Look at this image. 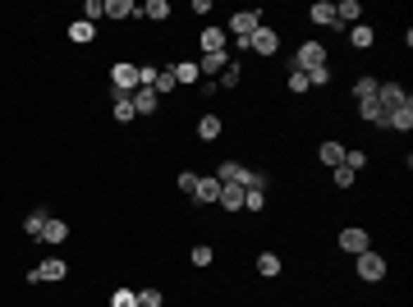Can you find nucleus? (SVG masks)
<instances>
[{
	"label": "nucleus",
	"mask_w": 413,
	"mask_h": 307,
	"mask_svg": "<svg viewBox=\"0 0 413 307\" xmlns=\"http://www.w3.org/2000/svg\"><path fill=\"white\" fill-rule=\"evenodd\" d=\"M322 65H331L322 41H303V46L294 51V69H298V74H312V69H322Z\"/></svg>",
	"instance_id": "1"
},
{
	"label": "nucleus",
	"mask_w": 413,
	"mask_h": 307,
	"mask_svg": "<svg viewBox=\"0 0 413 307\" xmlns=\"http://www.w3.org/2000/svg\"><path fill=\"white\" fill-rule=\"evenodd\" d=\"M358 280H363V285H376V280H386V257L376 248H367V252H358Z\"/></svg>",
	"instance_id": "2"
},
{
	"label": "nucleus",
	"mask_w": 413,
	"mask_h": 307,
	"mask_svg": "<svg viewBox=\"0 0 413 307\" xmlns=\"http://www.w3.org/2000/svg\"><path fill=\"white\" fill-rule=\"evenodd\" d=\"M409 101H413V96H409V87H404V83H381V87H376V106H381L386 115H395V110L409 106Z\"/></svg>",
	"instance_id": "3"
},
{
	"label": "nucleus",
	"mask_w": 413,
	"mask_h": 307,
	"mask_svg": "<svg viewBox=\"0 0 413 307\" xmlns=\"http://www.w3.org/2000/svg\"><path fill=\"white\" fill-rule=\"evenodd\" d=\"M258 28H262V10H239V14H230V28H225V37L239 41V37H253Z\"/></svg>",
	"instance_id": "4"
},
{
	"label": "nucleus",
	"mask_w": 413,
	"mask_h": 307,
	"mask_svg": "<svg viewBox=\"0 0 413 307\" xmlns=\"http://www.w3.org/2000/svg\"><path fill=\"white\" fill-rule=\"evenodd\" d=\"M65 275H69V266L60 257H46V261H37V266L28 270L32 285H56V280H65Z\"/></svg>",
	"instance_id": "5"
},
{
	"label": "nucleus",
	"mask_w": 413,
	"mask_h": 307,
	"mask_svg": "<svg viewBox=\"0 0 413 307\" xmlns=\"http://www.w3.org/2000/svg\"><path fill=\"white\" fill-rule=\"evenodd\" d=\"M110 87L115 92H138V65H129V60H120V65H110Z\"/></svg>",
	"instance_id": "6"
},
{
	"label": "nucleus",
	"mask_w": 413,
	"mask_h": 307,
	"mask_svg": "<svg viewBox=\"0 0 413 307\" xmlns=\"http://www.w3.org/2000/svg\"><path fill=\"white\" fill-rule=\"evenodd\" d=\"M198 46H202V55H225V51H230V37H225V28H202Z\"/></svg>",
	"instance_id": "7"
},
{
	"label": "nucleus",
	"mask_w": 413,
	"mask_h": 307,
	"mask_svg": "<svg viewBox=\"0 0 413 307\" xmlns=\"http://www.w3.org/2000/svg\"><path fill=\"white\" fill-rule=\"evenodd\" d=\"M340 248L358 257V252H367V248H372V234H367L363 225H349V230H340Z\"/></svg>",
	"instance_id": "8"
},
{
	"label": "nucleus",
	"mask_w": 413,
	"mask_h": 307,
	"mask_svg": "<svg viewBox=\"0 0 413 307\" xmlns=\"http://www.w3.org/2000/svg\"><path fill=\"white\" fill-rule=\"evenodd\" d=\"M248 51H258V55H276V51H280V32L262 23V28L248 37Z\"/></svg>",
	"instance_id": "9"
},
{
	"label": "nucleus",
	"mask_w": 413,
	"mask_h": 307,
	"mask_svg": "<svg viewBox=\"0 0 413 307\" xmlns=\"http://www.w3.org/2000/svg\"><path fill=\"white\" fill-rule=\"evenodd\" d=\"M110 115H115L120 124H134V119H138L134 96H129V92H115V87H110Z\"/></svg>",
	"instance_id": "10"
},
{
	"label": "nucleus",
	"mask_w": 413,
	"mask_h": 307,
	"mask_svg": "<svg viewBox=\"0 0 413 307\" xmlns=\"http://www.w3.org/2000/svg\"><path fill=\"white\" fill-rule=\"evenodd\" d=\"M65 239H69V225L56 221V216H46V225H42V239H37V243H51V248H60Z\"/></svg>",
	"instance_id": "11"
},
{
	"label": "nucleus",
	"mask_w": 413,
	"mask_h": 307,
	"mask_svg": "<svg viewBox=\"0 0 413 307\" xmlns=\"http://www.w3.org/2000/svg\"><path fill=\"white\" fill-rule=\"evenodd\" d=\"M358 19H363V5L358 0H340L336 5V28H354Z\"/></svg>",
	"instance_id": "12"
},
{
	"label": "nucleus",
	"mask_w": 413,
	"mask_h": 307,
	"mask_svg": "<svg viewBox=\"0 0 413 307\" xmlns=\"http://www.w3.org/2000/svg\"><path fill=\"white\" fill-rule=\"evenodd\" d=\"M216 197H221V179H216V174H202L198 188H193V202H202V207H207V202H216Z\"/></svg>",
	"instance_id": "13"
},
{
	"label": "nucleus",
	"mask_w": 413,
	"mask_h": 307,
	"mask_svg": "<svg viewBox=\"0 0 413 307\" xmlns=\"http://www.w3.org/2000/svg\"><path fill=\"white\" fill-rule=\"evenodd\" d=\"M317 156H322V165H326V170H336V165H345V143L326 138V143L317 147Z\"/></svg>",
	"instance_id": "14"
},
{
	"label": "nucleus",
	"mask_w": 413,
	"mask_h": 307,
	"mask_svg": "<svg viewBox=\"0 0 413 307\" xmlns=\"http://www.w3.org/2000/svg\"><path fill=\"white\" fill-rule=\"evenodd\" d=\"M134 110L138 115H156V110H161V96H156L152 87H138L134 92Z\"/></svg>",
	"instance_id": "15"
},
{
	"label": "nucleus",
	"mask_w": 413,
	"mask_h": 307,
	"mask_svg": "<svg viewBox=\"0 0 413 307\" xmlns=\"http://www.w3.org/2000/svg\"><path fill=\"white\" fill-rule=\"evenodd\" d=\"M170 74H174V83H179V87H189V83H198V60H174V65H170Z\"/></svg>",
	"instance_id": "16"
},
{
	"label": "nucleus",
	"mask_w": 413,
	"mask_h": 307,
	"mask_svg": "<svg viewBox=\"0 0 413 307\" xmlns=\"http://www.w3.org/2000/svg\"><path fill=\"white\" fill-rule=\"evenodd\" d=\"M221 211H243V188L239 183H221Z\"/></svg>",
	"instance_id": "17"
},
{
	"label": "nucleus",
	"mask_w": 413,
	"mask_h": 307,
	"mask_svg": "<svg viewBox=\"0 0 413 307\" xmlns=\"http://www.w3.org/2000/svg\"><path fill=\"white\" fill-rule=\"evenodd\" d=\"M225 65H230V51H225V55H198V74L212 78V83H216V74H221Z\"/></svg>",
	"instance_id": "18"
},
{
	"label": "nucleus",
	"mask_w": 413,
	"mask_h": 307,
	"mask_svg": "<svg viewBox=\"0 0 413 307\" xmlns=\"http://www.w3.org/2000/svg\"><path fill=\"white\" fill-rule=\"evenodd\" d=\"M358 119H363V124H376V129H386V119H390V115H386V110L376 106V96H372V101H358Z\"/></svg>",
	"instance_id": "19"
},
{
	"label": "nucleus",
	"mask_w": 413,
	"mask_h": 307,
	"mask_svg": "<svg viewBox=\"0 0 413 307\" xmlns=\"http://www.w3.org/2000/svg\"><path fill=\"white\" fill-rule=\"evenodd\" d=\"M307 19L317 23V28H336V5H331V0H317V5L307 10Z\"/></svg>",
	"instance_id": "20"
},
{
	"label": "nucleus",
	"mask_w": 413,
	"mask_h": 307,
	"mask_svg": "<svg viewBox=\"0 0 413 307\" xmlns=\"http://www.w3.org/2000/svg\"><path fill=\"white\" fill-rule=\"evenodd\" d=\"M96 37V23H87V19H74L69 23V41H78V46H87V41Z\"/></svg>",
	"instance_id": "21"
},
{
	"label": "nucleus",
	"mask_w": 413,
	"mask_h": 307,
	"mask_svg": "<svg viewBox=\"0 0 413 307\" xmlns=\"http://www.w3.org/2000/svg\"><path fill=\"white\" fill-rule=\"evenodd\" d=\"M372 41H376V32L367 28V23H354V28H349V46H354V51H367Z\"/></svg>",
	"instance_id": "22"
},
{
	"label": "nucleus",
	"mask_w": 413,
	"mask_h": 307,
	"mask_svg": "<svg viewBox=\"0 0 413 307\" xmlns=\"http://www.w3.org/2000/svg\"><path fill=\"white\" fill-rule=\"evenodd\" d=\"M138 14L152 19V23H165V19H170V5H165V0H147V5H138Z\"/></svg>",
	"instance_id": "23"
},
{
	"label": "nucleus",
	"mask_w": 413,
	"mask_h": 307,
	"mask_svg": "<svg viewBox=\"0 0 413 307\" xmlns=\"http://www.w3.org/2000/svg\"><path fill=\"white\" fill-rule=\"evenodd\" d=\"M198 138L202 143H216V138H221V115H202L198 119Z\"/></svg>",
	"instance_id": "24"
},
{
	"label": "nucleus",
	"mask_w": 413,
	"mask_h": 307,
	"mask_svg": "<svg viewBox=\"0 0 413 307\" xmlns=\"http://www.w3.org/2000/svg\"><path fill=\"white\" fill-rule=\"evenodd\" d=\"M239 78H243V69H239V60H230V65L221 69V74H216V92H221V87H239Z\"/></svg>",
	"instance_id": "25"
},
{
	"label": "nucleus",
	"mask_w": 413,
	"mask_h": 307,
	"mask_svg": "<svg viewBox=\"0 0 413 307\" xmlns=\"http://www.w3.org/2000/svg\"><path fill=\"white\" fill-rule=\"evenodd\" d=\"M138 5L134 0H106V19H134Z\"/></svg>",
	"instance_id": "26"
},
{
	"label": "nucleus",
	"mask_w": 413,
	"mask_h": 307,
	"mask_svg": "<svg viewBox=\"0 0 413 307\" xmlns=\"http://www.w3.org/2000/svg\"><path fill=\"white\" fill-rule=\"evenodd\" d=\"M386 129H400V133H409V129H413V101H409V106H400V110H395V115L386 119Z\"/></svg>",
	"instance_id": "27"
},
{
	"label": "nucleus",
	"mask_w": 413,
	"mask_h": 307,
	"mask_svg": "<svg viewBox=\"0 0 413 307\" xmlns=\"http://www.w3.org/2000/svg\"><path fill=\"white\" fill-rule=\"evenodd\" d=\"M152 92H156V96H170V92H179V83H174V74H170V69H156V83H152Z\"/></svg>",
	"instance_id": "28"
},
{
	"label": "nucleus",
	"mask_w": 413,
	"mask_h": 307,
	"mask_svg": "<svg viewBox=\"0 0 413 307\" xmlns=\"http://www.w3.org/2000/svg\"><path fill=\"white\" fill-rule=\"evenodd\" d=\"M376 87H381V78L363 74V78H358V83H354V96H358V101H372V96H376Z\"/></svg>",
	"instance_id": "29"
},
{
	"label": "nucleus",
	"mask_w": 413,
	"mask_h": 307,
	"mask_svg": "<svg viewBox=\"0 0 413 307\" xmlns=\"http://www.w3.org/2000/svg\"><path fill=\"white\" fill-rule=\"evenodd\" d=\"M258 275L262 280H276L280 275V257H276V252H262V257H258Z\"/></svg>",
	"instance_id": "30"
},
{
	"label": "nucleus",
	"mask_w": 413,
	"mask_h": 307,
	"mask_svg": "<svg viewBox=\"0 0 413 307\" xmlns=\"http://www.w3.org/2000/svg\"><path fill=\"white\" fill-rule=\"evenodd\" d=\"M165 303V294L156 285H147V289H138V307H161Z\"/></svg>",
	"instance_id": "31"
},
{
	"label": "nucleus",
	"mask_w": 413,
	"mask_h": 307,
	"mask_svg": "<svg viewBox=\"0 0 413 307\" xmlns=\"http://www.w3.org/2000/svg\"><path fill=\"white\" fill-rule=\"evenodd\" d=\"M354 179L358 174L349 170V165H336V170H331V183H336V188H354Z\"/></svg>",
	"instance_id": "32"
},
{
	"label": "nucleus",
	"mask_w": 413,
	"mask_h": 307,
	"mask_svg": "<svg viewBox=\"0 0 413 307\" xmlns=\"http://www.w3.org/2000/svg\"><path fill=\"white\" fill-rule=\"evenodd\" d=\"M198 179H202V174H193V170H179V179H174V188H179L184 197H193V188H198Z\"/></svg>",
	"instance_id": "33"
},
{
	"label": "nucleus",
	"mask_w": 413,
	"mask_h": 307,
	"mask_svg": "<svg viewBox=\"0 0 413 307\" xmlns=\"http://www.w3.org/2000/svg\"><path fill=\"white\" fill-rule=\"evenodd\" d=\"M83 19H87V23L106 19V0H83Z\"/></svg>",
	"instance_id": "34"
},
{
	"label": "nucleus",
	"mask_w": 413,
	"mask_h": 307,
	"mask_svg": "<svg viewBox=\"0 0 413 307\" xmlns=\"http://www.w3.org/2000/svg\"><path fill=\"white\" fill-rule=\"evenodd\" d=\"M110 307H138V289H115V294H110Z\"/></svg>",
	"instance_id": "35"
},
{
	"label": "nucleus",
	"mask_w": 413,
	"mask_h": 307,
	"mask_svg": "<svg viewBox=\"0 0 413 307\" xmlns=\"http://www.w3.org/2000/svg\"><path fill=\"white\" fill-rule=\"evenodd\" d=\"M189 257H193V266H212V261H216V252H212V243H198V248H193Z\"/></svg>",
	"instance_id": "36"
},
{
	"label": "nucleus",
	"mask_w": 413,
	"mask_h": 307,
	"mask_svg": "<svg viewBox=\"0 0 413 307\" xmlns=\"http://www.w3.org/2000/svg\"><path fill=\"white\" fill-rule=\"evenodd\" d=\"M345 165H349V170H367V152H358V147H345Z\"/></svg>",
	"instance_id": "37"
},
{
	"label": "nucleus",
	"mask_w": 413,
	"mask_h": 307,
	"mask_svg": "<svg viewBox=\"0 0 413 307\" xmlns=\"http://www.w3.org/2000/svg\"><path fill=\"white\" fill-rule=\"evenodd\" d=\"M262 207H267V192H262V188L243 192V211H262Z\"/></svg>",
	"instance_id": "38"
},
{
	"label": "nucleus",
	"mask_w": 413,
	"mask_h": 307,
	"mask_svg": "<svg viewBox=\"0 0 413 307\" xmlns=\"http://www.w3.org/2000/svg\"><path fill=\"white\" fill-rule=\"evenodd\" d=\"M42 225H46V211H28V221H23V230H28L32 239H42Z\"/></svg>",
	"instance_id": "39"
},
{
	"label": "nucleus",
	"mask_w": 413,
	"mask_h": 307,
	"mask_svg": "<svg viewBox=\"0 0 413 307\" xmlns=\"http://www.w3.org/2000/svg\"><path fill=\"white\" fill-rule=\"evenodd\" d=\"M307 83H312V87H326V83H331V65L312 69V74H307Z\"/></svg>",
	"instance_id": "40"
},
{
	"label": "nucleus",
	"mask_w": 413,
	"mask_h": 307,
	"mask_svg": "<svg viewBox=\"0 0 413 307\" xmlns=\"http://www.w3.org/2000/svg\"><path fill=\"white\" fill-rule=\"evenodd\" d=\"M289 87H294V92H307V87H312V83H307V74H298V69H289Z\"/></svg>",
	"instance_id": "41"
}]
</instances>
